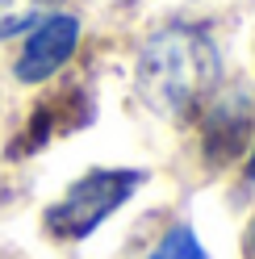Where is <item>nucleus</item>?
<instances>
[{"mask_svg":"<svg viewBox=\"0 0 255 259\" xmlns=\"http://www.w3.org/2000/svg\"><path fill=\"white\" fill-rule=\"evenodd\" d=\"M63 5V0H0V42L17 38L21 29H34L42 17Z\"/></svg>","mask_w":255,"mask_h":259,"instance_id":"nucleus-5","label":"nucleus"},{"mask_svg":"<svg viewBox=\"0 0 255 259\" xmlns=\"http://www.w3.org/2000/svg\"><path fill=\"white\" fill-rule=\"evenodd\" d=\"M142 180H147V171H138V167H97V171L79 176L63 192V201L46 209V230L55 238H88L117 205L134 197Z\"/></svg>","mask_w":255,"mask_h":259,"instance_id":"nucleus-2","label":"nucleus"},{"mask_svg":"<svg viewBox=\"0 0 255 259\" xmlns=\"http://www.w3.org/2000/svg\"><path fill=\"white\" fill-rule=\"evenodd\" d=\"M247 255L255 259V226H251V234H247Z\"/></svg>","mask_w":255,"mask_h":259,"instance_id":"nucleus-7","label":"nucleus"},{"mask_svg":"<svg viewBox=\"0 0 255 259\" xmlns=\"http://www.w3.org/2000/svg\"><path fill=\"white\" fill-rule=\"evenodd\" d=\"M138 96L159 117H188L205 96H214L222 63L214 42L193 25H167L138 51Z\"/></svg>","mask_w":255,"mask_h":259,"instance_id":"nucleus-1","label":"nucleus"},{"mask_svg":"<svg viewBox=\"0 0 255 259\" xmlns=\"http://www.w3.org/2000/svg\"><path fill=\"white\" fill-rule=\"evenodd\" d=\"M75 42H79V21L75 17H67V13L42 17L34 25V34L25 38L13 75H17L21 84H42V79H51L63 63L75 55Z\"/></svg>","mask_w":255,"mask_h":259,"instance_id":"nucleus-3","label":"nucleus"},{"mask_svg":"<svg viewBox=\"0 0 255 259\" xmlns=\"http://www.w3.org/2000/svg\"><path fill=\"white\" fill-rule=\"evenodd\" d=\"M151 259H209L201 247V238L193 234V226L180 222V226H172V230L159 238V247L151 251Z\"/></svg>","mask_w":255,"mask_h":259,"instance_id":"nucleus-6","label":"nucleus"},{"mask_svg":"<svg viewBox=\"0 0 255 259\" xmlns=\"http://www.w3.org/2000/svg\"><path fill=\"white\" fill-rule=\"evenodd\" d=\"M247 134H251L247 96H222L209 113V121H205V155L214 163H230L234 155H243Z\"/></svg>","mask_w":255,"mask_h":259,"instance_id":"nucleus-4","label":"nucleus"},{"mask_svg":"<svg viewBox=\"0 0 255 259\" xmlns=\"http://www.w3.org/2000/svg\"><path fill=\"white\" fill-rule=\"evenodd\" d=\"M247 180L255 184V151H251V163H247Z\"/></svg>","mask_w":255,"mask_h":259,"instance_id":"nucleus-8","label":"nucleus"}]
</instances>
